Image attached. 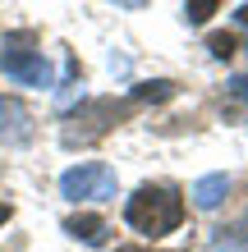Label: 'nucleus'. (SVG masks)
I'll list each match as a JSON object with an SVG mask.
<instances>
[{
    "instance_id": "obj_1",
    "label": "nucleus",
    "mask_w": 248,
    "mask_h": 252,
    "mask_svg": "<svg viewBox=\"0 0 248 252\" xmlns=\"http://www.w3.org/2000/svg\"><path fill=\"white\" fill-rule=\"evenodd\" d=\"M124 220H129L138 234H147V239H161V234L179 229V220H184V197H179L170 184H142L134 197H129Z\"/></svg>"
},
{
    "instance_id": "obj_2",
    "label": "nucleus",
    "mask_w": 248,
    "mask_h": 252,
    "mask_svg": "<svg viewBox=\"0 0 248 252\" xmlns=\"http://www.w3.org/2000/svg\"><path fill=\"white\" fill-rule=\"evenodd\" d=\"M0 73L5 78H19L28 87H51V60L37 51V37L33 32H14L5 37V46H0Z\"/></svg>"
},
{
    "instance_id": "obj_3",
    "label": "nucleus",
    "mask_w": 248,
    "mask_h": 252,
    "mask_svg": "<svg viewBox=\"0 0 248 252\" xmlns=\"http://www.w3.org/2000/svg\"><path fill=\"white\" fill-rule=\"evenodd\" d=\"M115 184H120L115 170L101 165V160H87V165H74L60 174V192L74 202H106V197H115Z\"/></svg>"
},
{
    "instance_id": "obj_4",
    "label": "nucleus",
    "mask_w": 248,
    "mask_h": 252,
    "mask_svg": "<svg viewBox=\"0 0 248 252\" xmlns=\"http://www.w3.org/2000/svg\"><path fill=\"white\" fill-rule=\"evenodd\" d=\"M0 142L5 147L33 142V115H28V106L14 101V96H0Z\"/></svg>"
},
{
    "instance_id": "obj_5",
    "label": "nucleus",
    "mask_w": 248,
    "mask_h": 252,
    "mask_svg": "<svg viewBox=\"0 0 248 252\" xmlns=\"http://www.w3.org/2000/svg\"><path fill=\"white\" fill-rule=\"evenodd\" d=\"M115 115H120V110H115V101H97V106H87L83 115H74V124H87V128H78L74 138H69V147H74V142H92L97 133H106ZM74 124H69V128H74Z\"/></svg>"
},
{
    "instance_id": "obj_6",
    "label": "nucleus",
    "mask_w": 248,
    "mask_h": 252,
    "mask_svg": "<svg viewBox=\"0 0 248 252\" xmlns=\"http://www.w3.org/2000/svg\"><path fill=\"white\" fill-rule=\"evenodd\" d=\"M65 234H74V239L87 243V248H106L110 243V225L101 216H69L65 220Z\"/></svg>"
},
{
    "instance_id": "obj_7",
    "label": "nucleus",
    "mask_w": 248,
    "mask_h": 252,
    "mask_svg": "<svg viewBox=\"0 0 248 252\" xmlns=\"http://www.w3.org/2000/svg\"><path fill=\"white\" fill-rule=\"evenodd\" d=\"M225 192H230V174H202L193 184V206L198 211H216L225 202Z\"/></svg>"
},
{
    "instance_id": "obj_8",
    "label": "nucleus",
    "mask_w": 248,
    "mask_h": 252,
    "mask_svg": "<svg viewBox=\"0 0 248 252\" xmlns=\"http://www.w3.org/2000/svg\"><path fill=\"white\" fill-rule=\"evenodd\" d=\"M221 5H225V0H184V19L198 28V23H207V19H212V14L221 9Z\"/></svg>"
},
{
    "instance_id": "obj_9",
    "label": "nucleus",
    "mask_w": 248,
    "mask_h": 252,
    "mask_svg": "<svg viewBox=\"0 0 248 252\" xmlns=\"http://www.w3.org/2000/svg\"><path fill=\"white\" fill-rule=\"evenodd\" d=\"M166 96H175V83H142V87H134V101H166Z\"/></svg>"
},
{
    "instance_id": "obj_10",
    "label": "nucleus",
    "mask_w": 248,
    "mask_h": 252,
    "mask_svg": "<svg viewBox=\"0 0 248 252\" xmlns=\"http://www.w3.org/2000/svg\"><path fill=\"white\" fill-rule=\"evenodd\" d=\"M207 51L216 55V60H230V55H235V32H212L207 37Z\"/></svg>"
},
{
    "instance_id": "obj_11",
    "label": "nucleus",
    "mask_w": 248,
    "mask_h": 252,
    "mask_svg": "<svg viewBox=\"0 0 248 252\" xmlns=\"http://www.w3.org/2000/svg\"><path fill=\"white\" fill-rule=\"evenodd\" d=\"M230 96L248 106V73H235V78H230Z\"/></svg>"
},
{
    "instance_id": "obj_12",
    "label": "nucleus",
    "mask_w": 248,
    "mask_h": 252,
    "mask_svg": "<svg viewBox=\"0 0 248 252\" xmlns=\"http://www.w3.org/2000/svg\"><path fill=\"white\" fill-rule=\"evenodd\" d=\"M235 23H239L244 32H248V5H239V14H235Z\"/></svg>"
},
{
    "instance_id": "obj_13",
    "label": "nucleus",
    "mask_w": 248,
    "mask_h": 252,
    "mask_svg": "<svg viewBox=\"0 0 248 252\" xmlns=\"http://www.w3.org/2000/svg\"><path fill=\"white\" fill-rule=\"evenodd\" d=\"M110 5H124V9H138V5H147V0H110Z\"/></svg>"
},
{
    "instance_id": "obj_14",
    "label": "nucleus",
    "mask_w": 248,
    "mask_h": 252,
    "mask_svg": "<svg viewBox=\"0 0 248 252\" xmlns=\"http://www.w3.org/2000/svg\"><path fill=\"white\" fill-rule=\"evenodd\" d=\"M230 234H244V239H248V216H244V220H239V225L230 229Z\"/></svg>"
},
{
    "instance_id": "obj_15",
    "label": "nucleus",
    "mask_w": 248,
    "mask_h": 252,
    "mask_svg": "<svg viewBox=\"0 0 248 252\" xmlns=\"http://www.w3.org/2000/svg\"><path fill=\"white\" fill-rule=\"evenodd\" d=\"M5 220H9V206H5V202H0V225H5Z\"/></svg>"
}]
</instances>
